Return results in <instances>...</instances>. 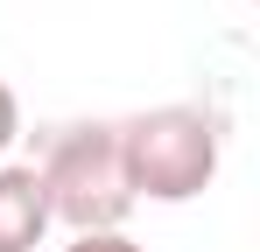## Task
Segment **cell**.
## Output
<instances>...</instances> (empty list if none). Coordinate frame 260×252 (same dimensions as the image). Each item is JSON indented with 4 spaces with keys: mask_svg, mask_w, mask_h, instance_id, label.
<instances>
[{
    "mask_svg": "<svg viewBox=\"0 0 260 252\" xmlns=\"http://www.w3.org/2000/svg\"><path fill=\"white\" fill-rule=\"evenodd\" d=\"M63 252H141V245H134L127 231H78Z\"/></svg>",
    "mask_w": 260,
    "mask_h": 252,
    "instance_id": "4",
    "label": "cell"
},
{
    "mask_svg": "<svg viewBox=\"0 0 260 252\" xmlns=\"http://www.w3.org/2000/svg\"><path fill=\"white\" fill-rule=\"evenodd\" d=\"M218 154H225V126L204 105H155L120 119V168H127L134 203H190L218 182Z\"/></svg>",
    "mask_w": 260,
    "mask_h": 252,
    "instance_id": "1",
    "label": "cell"
},
{
    "mask_svg": "<svg viewBox=\"0 0 260 252\" xmlns=\"http://www.w3.org/2000/svg\"><path fill=\"white\" fill-rule=\"evenodd\" d=\"M49 231V196L36 161H0V252H36Z\"/></svg>",
    "mask_w": 260,
    "mask_h": 252,
    "instance_id": "3",
    "label": "cell"
},
{
    "mask_svg": "<svg viewBox=\"0 0 260 252\" xmlns=\"http://www.w3.org/2000/svg\"><path fill=\"white\" fill-rule=\"evenodd\" d=\"M43 196H49V224H71L78 231H120L134 210L127 189V168H120V126L106 119H78V126H56L43 140Z\"/></svg>",
    "mask_w": 260,
    "mask_h": 252,
    "instance_id": "2",
    "label": "cell"
},
{
    "mask_svg": "<svg viewBox=\"0 0 260 252\" xmlns=\"http://www.w3.org/2000/svg\"><path fill=\"white\" fill-rule=\"evenodd\" d=\"M21 140V98H14V84L0 77V154Z\"/></svg>",
    "mask_w": 260,
    "mask_h": 252,
    "instance_id": "5",
    "label": "cell"
}]
</instances>
